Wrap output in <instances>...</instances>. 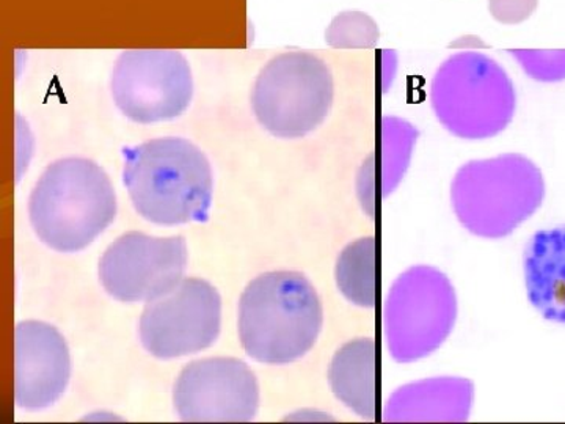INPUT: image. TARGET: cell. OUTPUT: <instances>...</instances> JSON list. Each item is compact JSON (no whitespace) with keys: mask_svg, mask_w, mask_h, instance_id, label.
Here are the masks:
<instances>
[{"mask_svg":"<svg viewBox=\"0 0 565 424\" xmlns=\"http://www.w3.org/2000/svg\"><path fill=\"white\" fill-rule=\"evenodd\" d=\"M122 181L141 218L166 226L207 221L214 180L196 145L163 137L122 148Z\"/></svg>","mask_w":565,"mask_h":424,"instance_id":"cell-1","label":"cell"},{"mask_svg":"<svg viewBox=\"0 0 565 424\" xmlns=\"http://www.w3.org/2000/svg\"><path fill=\"white\" fill-rule=\"evenodd\" d=\"M323 324L321 297L303 274L274 271L248 283L239 300L244 351L266 364L302 359Z\"/></svg>","mask_w":565,"mask_h":424,"instance_id":"cell-2","label":"cell"},{"mask_svg":"<svg viewBox=\"0 0 565 424\" xmlns=\"http://www.w3.org/2000/svg\"><path fill=\"white\" fill-rule=\"evenodd\" d=\"M29 215L44 244L57 252H79L114 222L117 195L98 163L65 158L41 174L29 200Z\"/></svg>","mask_w":565,"mask_h":424,"instance_id":"cell-3","label":"cell"},{"mask_svg":"<svg viewBox=\"0 0 565 424\" xmlns=\"http://www.w3.org/2000/svg\"><path fill=\"white\" fill-rule=\"evenodd\" d=\"M544 199V174L519 152L467 162L451 184L456 218L465 230L484 240L514 233Z\"/></svg>","mask_w":565,"mask_h":424,"instance_id":"cell-4","label":"cell"},{"mask_svg":"<svg viewBox=\"0 0 565 424\" xmlns=\"http://www.w3.org/2000/svg\"><path fill=\"white\" fill-rule=\"evenodd\" d=\"M430 106L452 136L486 140L503 132L514 120L515 87L489 55L457 52L435 73Z\"/></svg>","mask_w":565,"mask_h":424,"instance_id":"cell-5","label":"cell"},{"mask_svg":"<svg viewBox=\"0 0 565 424\" xmlns=\"http://www.w3.org/2000/svg\"><path fill=\"white\" fill-rule=\"evenodd\" d=\"M334 85L329 65L311 52L277 55L252 92L256 120L278 139H302L329 117Z\"/></svg>","mask_w":565,"mask_h":424,"instance_id":"cell-6","label":"cell"},{"mask_svg":"<svg viewBox=\"0 0 565 424\" xmlns=\"http://www.w3.org/2000/svg\"><path fill=\"white\" fill-rule=\"evenodd\" d=\"M457 319L455 286L430 266H414L394 280L384 305V332L397 363H412L437 351Z\"/></svg>","mask_w":565,"mask_h":424,"instance_id":"cell-7","label":"cell"},{"mask_svg":"<svg viewBox=\"0 0 565 424\" xmlns=\"http://www.w3.org/2000/svg\"><path fill=\"white\" fill-rule=\"evenodd\" d=\"M110 91L129 120L141 125L173 120L191 106V65L178 51H125L111 71Z\"/></svg>","mask_w":565,"mask_h":424,"instance_id":"cell-8","label":"cell"},{"mask_svg":"<svg viewBox=\"0 0 565 424\" xmlns=\"http://www.w3.org/2000/svg\"><path fill=\"white\" fill-rule=\"evenodd\" d=\"M221 327V294L210 282L188 277L147 304L139 332L141 344L151 356L169 360L210 348Z\"/></svg>","mask_w":565,"mask_h":424,"instance_id":"cell-9","label":"cell"},{"mask_svg":"<svg viewBox=\"0 0 565 424\" xmlns=\"http://www.w3.org/2000/svg\"><path fill=\"white\" fill-rule=\"evenodd\" d=\"M188 267V244L182 236L154 237L129 232L104 252L99 280L115 299L150 303L173 289Z\"/></svg>","mask_w":565,"mask_h":424,"instance_id":"cell-10","label":"cell"},{"mask_svg":"<svg viewBox=\"0 0 565 424\" xmlns=\"http://www.w3.org/2000/svg\"><path fill=\"white\" fill-rule=\"evenodd\" d=\"M173 401L182 422H252L259 407L258 379L233 357L195 360L181 371Z\"/></svg>","mask_w":565,"mask_h":424,"instance_id":"cell-11","label":"cell"},{"mask_svg":"<svg viewBox=\"0 0 565 424\" xmlns=\"http://www.w3.org/2000/svg\"><path fill=\"white\" fill-rule=\"evenodd\" d=\"M71 356L51 324L22 321L14 329V400L28 411L50 407L65 392Z\"/></svg>","mask_w":565,"mask_h":424,"instance_id":"cell-12","label":"cell"},{"mask_svg":"<svg viewBox=\"0 0 565 424\" xmlns=\"http://www.w3.org/2000/svg\"><path fill=\"white\" fill-rule=\"evenodd\" d=\"M473 382L463 378H434L397 389L384 409L390 423H463L473 407Z\"/></svg>","mask_w":565,"mask_h":424,"instance_id":"cell-13","label":"cell"},{"mask_svg":"<svg viewBox=\"0 0 565 424\" xmlns=\"http://www.w3.org/2000/svg\"><path fill=\"white\" fill-rule=\"evenodd\" d=\"M526 294L545 319L565 324V225L531 237L523 256Z\"/></svg>","mask_w":565,"mask_h":424,"instance_id":"cell-14","label":"cell"},{"mask_svg":"<svg viewBox=\"0 0 565 424\" xmlns=\"http://www.w3.org/2000/svg\"><path fill=\"white\" fill-rule=\"evenodd\" d=\"M379 357L375 341L359 338L334 353L329 382L334 396L356 415L373 422L379 401Z\"/></svg>","mask_w":565,"mask_h":424,"instance_id":"cell-15","label":"cell"},{"mask_svg":"<svg viewBox=\"0 0 565 424\" xmlns=\"http://www.w3.org/2000/svg\"><path fill=\"white\" fill-rule=\"evenodd\" d=\"M418 131L411 123L401 118H384L379 141V155L371 156L367 161V172L371 181L379 174V188L382 195H388L397 188L404 178L405 170L411 163L412 152Z\"/></svg>","mask_w":565,"mask_h":424,"instance_id":"cell-16","label":"cell"},{"mask_svg":"<svg viewBox=\"0 0 565 424\" xmlns=\"http://www.w3.org/2000/svg\"><path fill=\"white\" fill-rule=\"evenodd\" d=\"M377 244L363 237L349 244L337 263V285L349 303L374 307L377 300Z\"/></svg>","mask_w":565,"mask_h":424,"instance_id":"cell-17","label":"cell"},{"mask_svg":"<svg viewBox=\"0 0 565 424\" xmlns=\"http://www.w3.org/2000/svg\"><path fill=\"white\" fill-rule=\"evenodd\" d=\"M381 39L377 22L363 11H343L334 17L326 41L334 50H371Z\"/></svg>","mask_w":565,"mask_h":424,"instance_id":"cell-18","label":"cell"},{"mask_svg":"<svg viewBox=\"0 0 565 424\" xmlns=\"http://www.w3.org/2000/svg\"><path fill=\"white\" fill-rule=\"evenodd\" d=\"M520 66L539 82H561L565 80V51H509Z\"/></svg>","mask_w":565,"mask_h":424,"instance_id":"cell-19","label":"cell"},{"mask_svg":"<svg viewBox=\"0 0 565 424\" xmlns=\"http://www.w3.org/2000/svg\"><path fill=\"white\" fill-rule=\"evenodd\" d=\"M539 0H489V10L493 20L505 25L522 24L533 17Z\"/></svg>","mask_w":565,"mask_h":424,"instance_id":"cell-20","label":"cell"}]
</instances>
